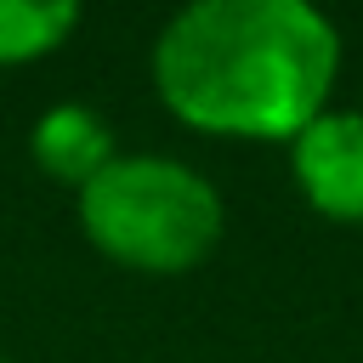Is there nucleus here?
<instances>
[{
  "instance_id": "1",
  "label": "nucleus",
  "mask_w": 363,
  "mask_h": 363,
  "mask_svg": "<svg viewBox=\"0 0 363 363\" xmlns=\"http://www.w3.org/2000/svg\"><path fill=\"white\" fill-rule=\"evenodd\" d=\"M147 74L176 125L289 147L335 96L340 28L306 0H193L153 34Z\"/></svg>"
},
{
  "instance_id": "2",
  "label": "nucleus",
  "mask_w": 363,
  "mask_h": 363,
  "mask_svg": "<svg viewBox=\"0 0 363 363\" xmlns=\"http://www.w3.org/2000/svg\"><path fill=\"white\" fill-rule=\"evenodd\" d=\"M74 221L113 267L142 278H182L216 255L227 233V199L187 159L119 153L74 193Z\"/></svg>"
},
{
  "instance_id": "3",
  "label": "nucleus",
  "mask_w": 363,
  "mask_h": 363,
  "mask_svg": "<svg viewBox=\"0 0 363 363\" xmlns=\"http://www.w3.org/2000/svg\"><path fill=\"white\" fill-rule=\"evenodd\" d=\"M289 182L323 221L363 227V113L323 108L289 142Z\"/></svg>"
},
{
  "instance_id": "4",
  "label": "nucleus",
  "mask_w": 363,
  "mask_h": 363,
  "mask_svg": "<svg viewBox=\"0 0 363 363\" xmlns=\"http://www.w3.org/2000/svg\"><path fill=\"white\" fill-rule=\"evenodd\" d=\"M28 159L45 182L79 193L91 176H102L119 159V142H113V125L91 102H51L28 125Z\"/></svg>"
},
{
  "instance_id": "5",
  "label": "nucleus",
  "mask_w": 363,
  "mask_h": 363,
  "mask_svg": "<svg viewBox=\"0 0 363 363\" xmlns=\"http://www.w3.org/2000/svg\"><path fill=\"white\" fill-rule=\"evenodd\" d=\"M79 17L85 11L74 0H0V68H23L62 51Z\"/></svg>"
},
{
  "instance_id": "6",
  "label": "nucleus",
  "mask_w": 363,
  "mask_h": 363,
  "mask_svg": "<svg viewBox=\"0 0 363 363\" xmlns=\"http://www.w3.org/2000/svg\"><path fill=\"white\" fill-rule=\"evenodd\" d=\"M0 363H11V357H0Z\"/></svg>"
}]
</instances>
